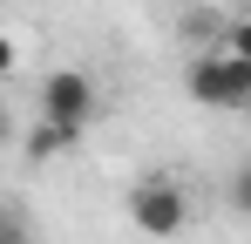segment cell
I'll list each match as a JSON object with an SVG mask.
<instances>
[{
	"label": "cell",
	"mask_w": 251,
	"mask_h": 244,
	"mask_svg": "<svg viewBox=\"0 0 251 244\" xmlns=\"http://www.w3.org/2000/svg\"><path fill=\"white\" fill-rule=\"evenodd\" d=\"M190 102L204 109H251V61L231 48H210L190 61Z\"/></svg>",
	"instance_id": "cell-1"
},
{
	"label": "cell",
	"mask_w": 251,
	"mask_h": 244,
	"mask_svg": "<svg viewBox=\"0 0 251 244\" xmlns=\"http://www.w3.org/2000/svg\"><path fill=\"white\" fill-rule=\"evenodd\" d=\"M129 224H136L143 238H183V231H190V197H183V183L143 176V183L129 190Z\"/></svg>",
	"instance_id": "cell-2"
},
{
	"label": "cell",
	"mask_w": 251,
	"mask_h": 244,
	"mask_svg": "<svg viewBox=\"0 0 251 244\" xmlns=\"http://www.w3.org/2000/svg\"><path fill=\"white\" fill-rule=\"evenodd\" d=\"M88 116H95V81H88L82 68H54V75L41 81V122H61V129L82 136Z\"/></svg>",
	"instance_id": "cell-3"
},
{
	"label": "cell",
	"mask_w": 251,
	"mask_h": 244,
	"mask_svg": "<svg viewBox=\"0 0 251 244\" xmlns=\"http://www.w3.org/2000/svg\"><path fill=\"white\" fill-rule=\"evenodd\" d=\"M68 143H75V129H61V122H41V129L27 136V156H34V163H48V156H61Z\"/></svg>",
	"instance_id": "cell-4"
},
{
	"label": "cell",
	"mask_w": 251,
	"mask_h": 244,
	"mask_svg": "<svg viewBox=\"0 0 251 244\" xmlns=\"http://www.w3.org/2000/svg\"><path fill=\"white\" fill-rule=\"evenodd\" d=\"M0 238H7V244H27V210H21V203H7V217H0Z\"/></svg>",
	"instance_id": "cell-5"
},
{
	"label": "cell",
	"mask_w": 251,
	"mask_h": 244,
	"mask_svg": "<svg viewBox=\"0 0 251 244\" xmlns=\"http://www.w3.org/2000/svg\"><path fill=\"white\" fill-rule=\"evenodd\" d=\"M224 48H231V54H245V61H251V14H245V21H231V27H224Z\"/></svg>",
	"instance_id": "cell-6"
},
{
	"label": "cell",
	"mask_w": 251,
	"mask_h": 244,
	"mask_svg": "<svg viewBox=\"0 0 251 244\" xmlns=\"http://www.w3.org/2000/svg\"><path fill=\"white\" fill-rule=\"evenodd\" d=\"M231 203L251 217V163H238V176H231Z\"/></svg>",
	"instance_id": "cell-7"
}]
</instances>
